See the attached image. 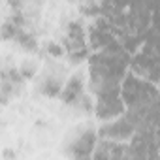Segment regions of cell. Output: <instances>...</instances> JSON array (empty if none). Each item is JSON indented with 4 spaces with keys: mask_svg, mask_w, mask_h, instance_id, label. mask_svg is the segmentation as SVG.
Returning <instances> with one entry per match:
<instances>
[{
    "mask_svg": "<svg viewBox=\"0 0 160 160\" xmlns=\"http://www.w3.org/2000/svg\"><path fill=\"white\" fill-rule=\"evenodd\" d=\"M121 100L124 102L126 108H136L143 104H151L158 100V89L154 83L147 81V79L126 72V75L121 81Z\"/></svg>",
    "mask_w": 160,
    "mask_h": 160,
    "instance_id": "cell-2",
    "label": "cell"
},
{
    "mask_svg": "<svg viewBox=\"0 0 160 160\" xmlns=\"http://www.w3.org/2000/svg\"><path fill=\"white\" fill-rule=\"evenodd\" d=\"M98 138H106V139H115V141H128L130 136L134 134V124L128 121V117L122 113L115 119H111L109 122H106L104 126H100V130L96 132Z\"/></svg>",
    "mask_w": 160,
    "mask_h": 160,
    "instance_id": "cell-3",
    "label": "cell"
},
{
    "mask_svg": "<svg viewBox=\"0 0 160 160\" xmlns=\"http://www.w3.org/2000/svg\"><path fill=\"white\" fill-rule=\"evenodd\" d=\"M19 27L15 25V23H12L10 19L8 21H4L2 25H0V38H2L4 42H10V40H15V36L19 34Z\"/></svg>",
    "mask_w": 160,
    "mask_h": 160,
    "instance_id": "cell-11",
    "label": "cell"
},
{
    "mask_svg": "<svg viewBox=\"0 0 160 160\" xmlns=\"http://www.w3.org/2000/svg\"><path fill=\"white\" fill-rule=\"evenodd\" d=\"M126 145H128L126 141L98 138L91 158H94V160H126Z\"/></svg>",
    "mask_w": 160,
    "mask_h": 160,
    "instance_id": "cell-4",
    "label": "cell"
},
{
    "mask_svg": "<svg viewBox=\"0 0 160 160\" xmlns=\"http://www.w3.org/2000/svg\"><path fill=\"white\" fill-rule=\"evenodd\" d=\"M10 102H12V98H10L4 91H0V106H8Z\"/></svg>",
    "mask_w": 160,
    "mask_h": 160,
    "instance_id": "cell-17",
    "label": "cell"
},
{
    "mask_svg": "<svg viewBox=\"0 0 160 160\" xmlns=\"http://www.w3.org/2000/svg\"><path fill=\"white\" fill-rule=\"evenodd\" d=\"M115 40V34L111 32V28H102V27H92L91 28V34H89V43H91V49L94 51H102L108 43H111Z\"/></svg>",
    "mask_w": 160,
    "mask_h": 160,
    "instance_id": "cell-7",
    "label": "cell"
},
{
    "mask_svg": "<svg viewBox=\"0 0 160 160\" xmlns=\"http://www.w3.org/2000/svg\"><path fill=\"white\" fill-rule=\"evenodd\" d=\"M85 92V79L81 73H73L68 81L62 85V91L58 94V98L62 100L64 106H75V102L83 96Z\"/></svg>",
    "mask_w": 160,
    "mask_h": 160,
    "instance_id": "cell-6",
    "label": "cell"
},
{
    "mask_svg": "<svg viewBox=\"0 0 160 160\" xmlns=\"http://www.w3.org/2000/svg\"><path fill=\"white\" fill-rule=\"evenodd\" d=\"M25 2H27V0H8V4H10V6H12L15 12H21Z\"/></svg>",
    "mask_w": 160,
    "mask_h": 160,
    "instance_id": "cell-16",
    "label": "cell"
},
{
    "mask_svg": "<svg viewBox=\"0 0 160 160\" xmlns=\"http://www.w3.org/2000/svg\"><path fill=\"white\" fill-rule=\"evenodd\" d=\"M13 42H17V45H19L21 49H25L27 53H34V51H38V40H36V36H34L32 32L25 30V28L19 30V34L15 36Z\"/></svg>",
    "mask_w": 160,
    "mask_h": 160,
    "instance_id": "cell-9",
    "label": "cell"
},
{
    "mask_svg": "<svg viewBox=\"0 0 160 160\" xmlns=\"http://www.w3.org/2000/svg\"><path fill=\"white\" fill-rule=\"evenodd\" d=\"M91 55V49L85 45L81 49H75V51H68V62L70 64H79V62H85Z\"/></svg>",
    "mask_w": 160,
    "mask_h": 160,
    "instance_id": "cell-12",
    "label": "cell"
},
{
    "mask_svg": "<svg viewBox=\"0 0 160 160\" xmlns=\"http://www.w3.org/2000/svg\"><path fill=\"white\" fill-rule=\"evenodd\" d=\"M2 156H4V158H15L17 154H15V151H12V149H4V151H2Z\"/></svg>",
    "mask_w": 160,
    "mask_h": 160,
    "instance_id": "cell-18",
    "label": "cell"
},
{
    "mask_svg": "<svg viewBox=\"0 0 160 160\" xmlns=\"http://www.w3.org/2000/svg\"><path fill=\"white\" fill-rule=\"evenodd\" d=\"M89 73H91V91L94 92L106 85H121L122 77L128 72L130 55L115 57L104 51H96L89 55Z\"/></svg>",
    "mask_w": 160,
    "mask_h": 160,
    "instance_id": "cell-1",
    "label": "cell"
},
{
    "mask_svg": "<svg viewBox=\"0 0 160 160\" xmlns=\"http://www.w3.org/2000/svg\"><path fill=\"white\" fill-rule=\"evenodd\" d=\"M0 81H10L13 85H21L25 83V79L19 72V68H0Z\"/></svg>",
    "mask_w": 160,
    "mask_h": 160,
    "instance_id": "cell-10",
    "label": "cell"
},
{
    "mask_svg": "<svg viewBox=\"0 0 160 160\" xmlns=\"http://www.w3.org/2000/svg\"><path fill=\"white\" fill-rule=\"evenodd\" d=\"M62 85L64 83L58 77H45L40 83V92L43 96H47V98H57L60 94V91H62Z\"/></svg>",
    "mask_w": 160,
    "mask_h": 160,
    "instance_id": "cell-8",
    "label": "cell"
},
{
    "mask_svg": "<svg viewBox=\"0 0 160 160\" xmlns=\"http://www.w3.org/2000/svg\"><path fill=\"white\" fill-rule=\"evenodd\" d=\"M66 36H70V38H81V40H85V30H83L81 23H79V21H72V23L68 25V34H66Z\"/></svg>",
    "mask_w": 160,
    "mask_h": 160,
    "instance_id": "cell-13",
    "label": "cell"
},
{
    "mask_svg": "<svg viewBox=\"0 0 160 160\" xmlns=\"http://www.w3.org/2000/svg\"><path fill=\"white\" fill-rule=\"evenodd\" d=\"M19 72H21V75H23L25 81H30V79L36 75V66H34L32 62H23V64L19 66Z\"/></svg>",
    "mask_w": 160,
    "mask_h": 160,
    "instance_id": "cell-14",
    "label": "cell"
},
{
    "mask_svg": "<svg viewBox=\"0 0 160 160\" xmlns=\"http://www.w3.org/2000/svg\"><path fill=\"white\" fill-rule=\"evenodd\" d=\"M96 141H98V134H96L94 130H87V132H83V134H79V136L70 143L66 154L72 156V158H91Z\"/></svg>",
    "mask_w": 160,
    "mask_h": 160,
    "instance_id": "cell-5",
    "label": "cell"
},
{
    "mask_svg": "<svg viewBox=\"0 0 160 160\" xmlns=\"http://www.w3.org/2000/svg\"><path fill=\"white\" fill-rule=\"evenodd\" d=\"M64 53H66V51H64V47H62L60 43H55V42H49V43H47V55L58 58V57H62Z\"/></svg>",
    "mask_w": 160,
    "mask_h": 160,
    "instance_id": "cell-15",
    "label": "cell"
},
{
    "mask_svg": "<svg viewBox=\"0 0 160 160\" xmlns=\"http://www.w3.org/2000/svg\"><path fill=\"white\" fill-rule=\"evenodd\" d=\"M0 68H2V64H0Z\"/></svg>",
    "mask_w": 160,
    "mask_h": 160,
    "instance_id": "cell-19",
    "label": "cell"
}]
</instances>
